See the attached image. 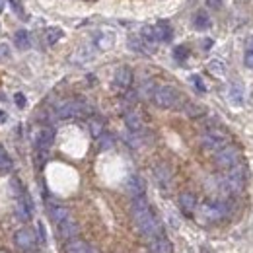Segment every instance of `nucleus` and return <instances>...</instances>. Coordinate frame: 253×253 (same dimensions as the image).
<instances>
[{
	"label": "nucleus",
	"mask_w": 253,
	"mask_h": 253,
	"mask_svg": "<svg viewBox=\"0 0 253 253\" xmlns=\"http://www.w3.org/2000/svg\"><path fill=\"white\" fill-rule=\"evenodd\" d=\"M130 212H132V220L136 224L138 232L150 240L164 236V228H162V222L154 216L148 201L144 197H136L132 199V205H130Z\"/></svg>",
	"instance_id": "nucleus-1"
},
{
	"label": "nucleus",
	"mask_w": 253,
	"mask_h": 253,
	"mask_svg": "<svg viewBox=\"0 0 253 253\" xmlns=\"http://www.w3.org/2000/svg\"><path fill=\"white\" fill-rule=\"evenodd\" d=\"M244 185H246V166L240 162L238 166L226 171V175L220 179V187L228 195H236L244 189Z\"/></svg>",
	"instance_id": "nucleus-2"
},
{
	"label": "nucleus",
	"mask_w": 253,
	"mask_h": 253,
	"mask_svg": "<svg viewBox=\"0 0 253 253\" xmlns=\"http://www.w3.org/2000/svg\"><path fill=\"white\" fill-rule=\"evenodd\" d=\"M152 101L162 107V109H173V107H177V103L181 101V94L173 88V86H168V84H164V86H156L154 88V92H152Z\"/></svg>",
	"instance_id": "nucleus-3"
},
{
	"label": "nucleus",
	"mask_w": 253,
	"mask_h": 253,
	"mask_svg": "<svg viewBox=\"0 0 253 253\" xmlns=\"http://www.w3.org/2000/svg\"><path fill=\"white\" fill-rule=\"evenodd\" d=\"M201 142H203V148L209 150V152H218L220 148L228 146L230 142V136L220 130V128H209L203 136H201Z\"/></svg>",
	"instance_id": "nucleus-4"
},
{
	"label": "nucleus",
	"mask_w": 253,
	"mask_h": 253,
	"mask_svg": "<svg viewBox=\"0 0 253 253\" xmlns=\"http://www.w3.org/2000/svg\"><path fill=\"white\" fill-rule=\"evenodd\" d=\"M90 105L80 101V99H68V101H63L61 105H57V115L61 119H68V117H82L86 113H90Z\"/></svg>",
	"instance_id": "nucleus-5"
},
{
	"label": "nucleus",
	"mask_w": 253,
	"mask_h": 253,
	"mask_svg": "<svg viewBox=\"0 0 253 253\" xmlns=\"http://www.w3.org/2000/svg\"><path fill=\"white\" fill-rule=\"evenodd\" d=\"M228 212H230V209H228V205L222 203V201H207V203H203V207H201V214L211 222H218V220H222V218H226Z\"/></svg>",
	"instance_id": "nucleus-6"
},
{
	"label": "nucleus",
	"mask_w": 253,
	"mask_h": 253,
	"mask_svg": "<svg viewBox=\"0 0 253 253\" xmlns=\"http://www.w3.org/2000/svg\"><path fill=\"white\" fill-rule=\"evenodd\" d=\"M214 162H216V166H220L224 169H230V168H234V166H238L242 162V154H240V150L236 146L228 144V146L220 148L214 154Z\"/></svg>",
	"instance_id": "nucleus-7"
},
{
	"label": "nucleus",
	"mask_w": 253,
	"mask_h": 253,
	"mask_svg": "<svg viewBox=\"0 0 253 253\" xmlns=\"http://www.w3.org/2000/svg\"><path fill=\"white\" fill-rule=\"evenodd\" d=\"M14 244H16L20 250H24V252H32L33 248H35V244H37V238H35L33 230L22 228V230H18V232L14 234Z\"/></svg>",
	"instance_id": "nucleus-8"
},
{
	"label": "nucleus",
	"mask_w": 253,
	"mask_h": 253,
	"mask_svg": "<svg viewBox=\"0 0 253 253\" xmlns=\"http://www.w3.org/2000/svg\"><path fill=\"white\" fill-rule=\"evenodd\" d=\"M53 140H55V130L49 128V126H45V128H41V130L37 132V136H35V146H37V150L47 152V150L53 146Z\"/></svg>",
	"instance_id": "nucleus-9"
},
{
	"label": "nucleus",
	"mask_w": 253,
	"mask_h": 253,
	"mask_svg": "<svg viewBox=\"0 0 253 253\" xmlns=\"http://www.w3.org/2000/svg\"><path fill=\"white\" fill-rule=\"evenodd\" d=\"M113 84H115L117 90H126V88H130V84H132V70H130L128 66H119V68L115 70Z\"/></svg>",
	"instance_id": "nucleus-10"
},
{
	"label": "nucleus",
	"mask_w": 253,
	"mask_h": 253,
	"mask_svg": "<svg viewBox=\"0 0 253 253\" xmlns=\"http://www.w3.org/2000/svg\"><path fill=\"white\" fill-rule=\"evenodd\" d=\"M16 212H18V218H20V220H24V222H28L33 216L35 207H33L32 197H30L28 193H24V195H22V199H20V203H18Z\"/></svg>",
	"instance_id": "nucleus-11"
},
{
	"label": "nucleus",
	"mask_w": 253,
	"mask_h": 253,
	"mask_svg": "<svg viewBox=\"0 0 253 253\" xmlns=\"http://www.w3.org/2000/svg\"><path fill=\"white\" fill-rule=\"evenodd\" d=\"M59 226V236L63 238V240H74L76 236H78V224L76 220L72 218V216H68L66 220H63L61 224H57Z\"/></svg>",
	"instance_id": "nucleus-12"
},
{
	"label": "nucleus",
	"mask_w": 253,
	"mask_h": 253,
	"mask_svg": "<svg viewBox=\"0 0 253 253\" xmlns=\"http://www.w3.org/2000/svg\"><path fill=\"white\" fill-rule=\"evenodd\" d=\"M126 191H128V195H130L132 199H136V197H144L146 183H144V179H142L140 175H130V177L126 179Z\"/></svg>",
	"instance_id": "nucleus-13"
},
{
	"label": "nucleus",
	"mask_w": 253,
	"mask_h": 253,
	"mask_svg": "<svg viewBox=\"0 0 253 253\" xmlns=\"http://www.w3.org/2000/svg\"><path fill=\"white\" fill-rule=\"evenodd\" d=\"M128 49L134 51V53H142V55L154 53V49L142 39V35H130V37H128Z\"/></svg>",
	"instance_id": "nucleus-14"
},
{
	"label": "nucleus",
	"mask_w": 253,
	"mask_h": 253,
	"mask_svg": "<svg viewBox=\"0 0 253 253\" xmlns=\"http://www.w3.org/2000/svg\"><path fill=\"white\" fill-rule=\"evenodd\" d=\"M179 207H181L183 214L191 216V214L195 212V209H197V197H195L193 193H189V191L181 193V195H179Z\"/></svg>",
	"instance_id": "nucleus-15"
},
{
	"label": "nucleus",
	"mask_w": 253,
	"mask_h": 253,
	"mask_svg": "<svg viewBox=\"0 0 253 253\" xmlns=\"http://www.w3.org/2000/svg\"><path fill=\"white\" fill-rule=\"evenodd\" d=\"M154 177H156V181H158L162 187H168V185L171 183V169H169V166H166V164H156V168H154Z\"/></svg>",
	"instance_id": "nucleus-16"
},
{
	"label": "nucleus",
	"mask_w": 253,
	"mask_h": 253,
	"mask_svg": "<svg viewBox=\"0 0 253 253\" xmlns=\"http://www.w3.org/2000/svg\"><path fill=\"white\" fill-rule=\"evenodd\" d=\"M152 28H154L156 41H164V43L171 41V37H173V30H171V26H169L168 22H158V24H156V26H152Z\"/></svg>",
	"instance_id": "nucleus-17"
},
{
	"label": "nucleus",
	"mask_w": 253,
	"mask_h": 253,
	"mask_svg": "<svg viewBox=\"0 0 253 253\" xmlns=\"http://www.w3.org/2000/svg\"><path fill=\"white\" fill-rule=\"evenodd\" d=\"M150 252L152 253H173V246L168 238L160 236V238H154L150 242Z\"/></svg>",
	"instance_id": "nucleus-18"
},
{
	"label": "nucleus",
	"mask_w": 253,
	"mask_h": 253,
	"mask_svg": "<svg viewBox=\"0 0 253 253\" xmlns=\"http://www.w3.org/2000/svg\"><path fill=\"white\" fill-rule=\"evenodd\" d=\"M125 125L130 132H140L142 130V119L136 111H126L125 113Z\"/></svg>",
	"instance_id": "nucleus-19"
},
{
	"label": "nucleus",
	"mask_w": 253,
	"mask_h": 253,
	"mask_svg": "<svg viewBox=\"0 0 253 253\" xmlns=\"http://www.w3.org/2000/svg\"><path fill=\"white\" fill-rule=\"evenodd\" d=\"M228 99H230V103L232 105H244V99H246V94H244V90H242V86L240 84H232L230 88H228Z\"/></svg>",
	"instance_id": "nucleus-20"
},
{
	"label": "nucleus",
	"mask_w": 253,
	"mask_h": 253,
	"mask_svg": "<svg viewBox=\"0 0 253 253\" xmlns=\"http://www.w3.org/2000/svg\"><path fill=\"white\" fill-rule=\"evenodd\" d=\"M49 216H51V220L55 222V224H61V222L70 216V211L66 207H63V205H55V207L49 209Z\"/></svg>",
	"instance_id": "nucleus-21"
},
{
	"label": "nucleus",
	"mask_w": 253,
	"mask_h": 253,
	"mask_svg": "<svg viewBox=\"0 0 253 253\" xmlns=\"http://www.w3.org/2000/svg\"><path fill=\"white\" fill-rule=\"evenodd\" d=\"M64 253H94V250L86 244V242H80V240H70L66 244V250Z\"/></svg>",
	"instance_id": "nucleus-22"
},
{
	"label": "nucleus",
	"mask_w": 253,
	"mask_h": 253,
	"mask_svg": "<svg viewBox=\"0 0 253 253\" xmlns=\"http://www.w3.org/2000/svg\"><path fill=\"white\" fill-rule=\"evenodd\" d=\"M94 59V51H92V47H82V49H78L74 55H72V63H88V61H92Z\"/></svg>",
	"instance_id": "nucleus-23"
},
{
	"label": "nucleus",
	"mask_w": 253,
	"mask_h": 253,
	"mask_svg": "<svg viewBox=\"0 0 253 253\" xmlns=\"http://www.w3.org/2000/svg\"><path fill=\"white\" fill-rule=\"evenodd\" d=\"M14 41L18 45V49H22V51H28L32 47V37H30V33L26 32V30H20V32L16 33Z\"/></svg>",
	"instance_id": "nucleus-24"
},
{
	"label": "nucleus",
	"mask_w": 253,
	"mask_h": 253,
	"mask_svg": "<svg viewBox=\"0 0 253 253\" xmlns=\"http://www.w3.org/2000/svg\"><path fill=\"white\" fill-rule=\"evenodd\" d=\"M193 26H195V30H199V32L209 30V28H211V18H209L205 12H199V14L195 16V20H193Z\"/></svg>",
	"instance_id": "nucleus-25"
},
{
	"label": "nucleus",
	"mask_w": 253,
	"mask_h": 253,
	"mask_svg": "<svg viewBox=\"0 0 253 253\" xmlns=\"http://www.w3.org/2000/svg\"><path fill=\"white\" fill-rule=\"evenodd\" d=\"M113 43H115V37H113L111 33H99V35L95 37V45H97L99 49H111Z\"/></svg>",
	"instance_id": "nucleus-26"
},
{
	"label": "nucleus",
	"mask_w": 253,
	"mask_h": 253,
	"mask_svg": "<svg viewBox=\"0 0 253 253\" xmlns=\"http://www.w3.org/2000/svg\"><path fill=\"white\" fill-rule=\"evenodd\" d=\"M97 144H99V150H109V148H113L115 138H113L109 132H103V134L97 138Z\"/></svg>",
	"instance_id": "nucleus-27"
},
{
	"label": "nucleus",
	"mask_w": 253,
	"mask_h": 253,
	"mask_svg": "<svg viewBox=\"0 0 253 253\" xmlns=\"http://www.w3.org/2000/svg\"><path fill=\"white\" fill-rule=\"evenodd\" d=\"M63 37V30H59V28H49L47 32H45V39H47V43L49 45H55V43H59V39Z\"/></svg>",
	"instance_id": "nucleus-28"
},
{
	"label": "nucleus",
	"mask_w": 253,
	"mask_h": 253,
	"mask_svg": "<svg viewBox=\"0 0 253 253\" xmlns=\"http://www.w3.org/2000/svg\"><path fill=\"white\" fill-rule=\"evenodd\" d=\"M185 113L189 115V117H201V115H205V107L201 105V103H187L185 105Z\"/></svg>",
	"instance_id": "nucleus-29"
},
{
	"label": "nucleus",
	"mask_w": 253,
	"mask_h": 253,
	"mask_svg": "<svg viewBox=\"0 0 253 253\" xmlns=\"http://www.w3.org/2000/svg\"><path fill=\"white\" fill-rule=\"evenodd\" d=\"M244 63L248 68L253 70V35L246 41V57H244Z\"/></svg>",
	"instance_id": "nucleus-30"
},
{
	"label": "nucleus",
	"mask_w": 253,
	"mask_h": 253,
	"mask_svg": "<svg viewBox=\"0 0 253 253\" xmlns=\"http://www.w3.org/2000/svg\"><path fill=\"white\" fill-rule=\"evenodd\" d=\"M209 70L214 74V76H224L226 74V64L218 61V59H214V61H211L209 63Z\"/></svg>",
	"instance_id": "nucleus-31"
},
{
	"label": "nucleus",
	"mask_w": 253,
	"mask_h": 253,
	"mask_svg": "<svg viewBox=\"0 0 253 253\" xmlns=\"http://www.w3.org/2000/svg\"><path fill=\"white\" fill-rule=\"evenodd\" d=\"M8 169H12V158L8 156L4 146H0V171H8Z\"/></svg>",
	"instance_id": "nucleus-32"
},
{
	"label": "nucleus",
	"mask_w": 253,
	"mask_h": 253,
	"mask_svg": "<svg viewBox=\"0 0 253 253\" xmlns=\"http://www.w3.org/2000/svg\"><path fill=\"white\" fill-rule=\"evenodd\" d=\"M90 132H92V136L99 138V136L103 134V123H101L99 119H92V121H90Z\"/></svg>",
	"instance_id": "nucleus-33"
},
{
	"label": "nucleus",
	"mask_w": 253,
	"mask_h": 253,
	"mask_svg": "<svg viewBox=\"0 0 253 253\" xmlns=\"http://www.w3.org/2000/svg\"><path fill=\"white\" fill-rule=\"evenodd\" d=\"M191 82L195 84V88H197L199 92H207V86H205V82H203V78H201V76H197V74H195V76H191Z\"/></svg>",
	"instance_id": "nucleus-34"
},
{
	"label": "nucleus",
	"mask_w": 253,
	"mask_h": 253,
	"mask_svg": "<svg viewBox=\"0 0 253 253\" xmlns=\"http://www.w3.org/2000/svg\"><path fill=\"white\" fill-rule=\"evenodd\" d=\"M175 59L177 61H185L187 59V49L185 47H177L175 49Z\"/></svg>",
	"instance_id": "nucleus-35"
},
{
	"label": "nucleus",
	"mask_w": 253,
	"mask_h": 253,
	"mask_svg": "<svg viewBox=\"0 0 253 253\" xmlns=\"http://www.w3.org/2000/svg\"><path fill=\"white\" fill-rule=\"evenodd\" d=\"M37 228H39V238H41V244H45V242H47V232H45L43 222H37Z\"/></svg>",
	"instance_id": "nucleus-36"
},
{
	"label": "nucleus",
	"mask_w": 253,
	"mask_h": 253,
	"mask_svg": "<svg viewBox=\"0 0 253 253\" xmlns=\"http://www.w3.org/2000/svg\"><path fill=\"white\" fill-rule=\"evenodd\" d=\"M14 101H16V105H18V107H26V103H28V101H26V95L24 94L14 95Z\"/></svg>",
	"instance_id": "nucleus-37"
},
{
	"label": "nucleus",
	"mask_w": 253,
	"mask_h": 253,
	"mask_svg": "<svg viewBox=\"0 0 253 253\" xmlns=\"http://www.w3.org/2000/svg\"><path fill=\"white\" fill-rule=\"evenodd\" d=\"M10 4L14 6V10H16L18 16H26V14H24V8H22V4H20V0H10Z\"/></svg>",
	"instance_id": "nucleus-38"
},
{
	"label": "nucleus",
	"mask_w": 253,
	"mask_h": 253,
	"mask_svg": "<svg viewBox=\"0 0 253 253\" xmlns=\"http://www.w3.org/2000/svg\"><path fill=\"white\" fill-rule=\"evenodd\" d=\"M222 2H224V0H207V6L212 8V10H220Z\"/></svg>",
	"instance_id": "nucleus-39"
},
{
	"label": "nucleus",
	"mask_w": 253,
	"mask_h": 253,
	"mask_svg": "<svg viewBox=\"0 0 253 253\" xmlns=\"http://www.w3.org/2000/svg\"><path fill=\"white\" fill-rule=\"evenodd\" d=\"M0 57H2V59H8V57H10V51H8V47H6L4 43L0 45Z\"/></svg>",
	"instance_id": "nucleus-40"
},
{
	"label": "nucleus",
	"mask_w": 253,
	"mask_h": 253,
	"mask_svg": "<svg viewBox=\"0 0 253 253\" xmlns=\"http://www.w3.org/2000/svg\"><path fill=\"white\" fill-rule=\"evenodd\" d=\"M6 121H8V113L0 109V123H6Z\"/></svg>",
	"instance_id": "nucleus-41"
},
{
	"label": "nucleus",
	"mask_w": 253,
	"mask_h": 253,
	"mask_svg": "<svg viewBox=\"0 0 253 253\" xmlns=\"http://www.w3.org/2000/svg\"><path fill=\"white\" fill-rule=\"evenodd\" d=\"M2 8H4V2H2V0H0V12H2Z\"/></svg>",
	"instance_id": "nucleus-42"
},
{
	"label": "nucleus",
	"mask_w": 253,
	"mask_h": 253,
	"mask_svg": "<svg viewBox=\"0 0 253 253\" xmlns=\"http://www.w3.org/2000/svg\"><path fill=\"white\" fill-rule=\"evenodd\" d=\"M26 253H39V252H33V250H32V252H26Z\"/></svg>",
	"instance_id": "nucleus-43"
}]
</instances>
